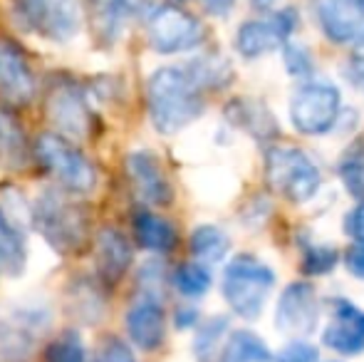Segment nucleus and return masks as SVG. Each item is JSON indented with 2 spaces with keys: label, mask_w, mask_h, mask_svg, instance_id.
I'll return each instance as SVG.
<instances>
[{
  "label": "nucleus",
  "mask_w": 364,
  "mask_h": 362,
  "mask_svg": "<svg viewBox=\"0 0 364 362\" xmlns=\"http://www.w3.org/2000/svg\"><path fill=\"white\" fill-rule=\"evenodd\" d=\"M283 60H285V70H288V75H292V78H310L312 68H315L312 55L302 45L290 43V40L283 45Z\"/></svg>",
  "instance_id": "nucleus-32"
},
{
  "label": "nucleus",
  "mask_w": 364,
  "mask_h": 362,
  "mask_svg": "<svg viewBox=\"0 0 364 362\" xmlns=\"http://www.w3.org/2000/svg\"><path fill=\"white\" fill-rule=\"evenodd\" d=\"M196 343H193V353L198 362H213L218 358L223 340L228 335V318L216 315V318L206 320V323L196 325Z\"/></svg>",
  "instance_id": "nucleus-29"
},
{
  "label": "nucleus",
  "mask_w": 364,
  "mask_h": 362,
  "mask_svg": "<svg viewBox=\"0 0 364 362\" xmlns=\"http://www.w3.org/2000/svg\"><path fill=\"white\" fill-rule=\"evenodd\" d=\"M43 362H87L85 338L80 330H63L45 345Z\"/></svg>",
  "instance_id": "nucleus-30"
},
{
  "label": "nucleus",
  "mask_w": 364,
  "mask_h": 362,
  "mask_svg": "<svg viewBox=\"0 0 364 362\" xmlns=\"http://www.w3.org/2000/svg\"><path fill=\"white\" fill-rule=\"evenodd\" d=\"M357 3H360V5H362V8H364V0H357Z\"/></svg>",
  "instance_id": "nucleus-41"
},
{
  "label": "nucleus",
  "mask_w": 364,
  "mask_h": 362,
  "mask_svg": "<svg viewBox=\"0 0 364 362\" xmlns=\"http://www.w3.org/2000/svg\"><path fill=\"white\" fill-rule=\"evenodd\" d=\"M53 323L50 305L43 300H25L5 320H0V343L10 358H25Z\"/></svg>",
  "instance_id": "nucleus-11"
},
{
  "label": "nucleus",
  "mask_w": 364,
  "mask_h": 362,
  "mask_svg": "<svg viewBox=\"0 0 364 362\" xmlns=\"http://www.w3.org/2000/svg\"><path fill=\"white\" fill-rule=\"evenodd\" d=\"M87 20L102 45H114L122 38L127 18H132V10L127 0H82Z\"/></svg>",
  "instance_id": "nucleus-21"
},
{
  "label": "nucleus",
  "mask_w": 364,
  "mask_h": 362,
  "mask_svg": "<svg viewBox=\"0 0 364 362\" xmlns=\"http://www.w3.org/2000/svg\"><path fill=\"white\" fill-rule=\"evenodd\" d=\"M273 362H320V353L307 338H290V343L273 355Z\"/></svg>",
  "instance_id": "nucleus-33"
},
{
  "label": "nucleus",
  "mask_w": 364,
  "mask_h": 362,
  "mask_svg": "<svg viewBox=\"0 0 364 362\" xmlns=\"http://www.w3.org/2000/svg\"><path fill=\"white\" fill-rule=\"evenodd\" d=\"M97 362H136V355L127 340L109 335L102 340L100 350H97Z\"/></svg>",
  "instance_id": "nucleus-34"
},
{
  "label": "nucleus",
  "mask_w": 364,
  "mask_h": 362,
  "mask_svg": "<svg viewBox=\"0 0 364 362\" xmlns=\"http://www.w3.org/2000/svg\"><path fill=\"white\" fill-rule=\"evenodd\" d=\"M265 179L275 193L295 206H305L322 188L320 166L300 147L270 144L265 151Z\"/></svg>",
  "instance_id": "nucleus-5"
},
{
  "label": "nucleus",
  "mask_w": 364,
  "mask_h": 362,
  "mask_svg": "<svg viewBox=\"0 0 364 362\" xmlns=\"http://www.w3.org/2000/svg\"><path fill=\"white\" fill-rule=\"evenodd\" d=\"M146 110L159 134H178L206 110L203 90L183 68H159L146 80Z\"/></svg>",
  "instance_id": "nucleus-1"
},
{
  "label": "nucleus",
  "mask_w": 364,
  "mask_h": 362,
  "mask_svg": "<svg viewBox=\"0 0 364 362\" xmlns=\"http://www.w3.org/2000/svg\"><path fill=\"white\" fill-rule=\"evenodd\" d=\"M342 253L337 251L335 243L320 241H300V266L307 275H327L340 266Z\"/></svg>",
  "instance_id": "nucleus-27"
},
{
  "label": "nucleus",
  "mask_w": 364,
  "mask_h": 362,
  "mask_svg": "<svg viewBox=\"0 0 364 362\" xmlns=\"http://www.w3.org/2000/svg\"><path fill=\"white\" fill-rule=\"evenodd\" d=\"M38 95V80L23 48L10 38H0V102L8 107H28Z\"/></svg>",
  "instance_id": "nucleus-15"
},
{
  "label": "nucleus",
  "mask_w": 364,
  "mask_h": 362,
  "mask_svg": "<svg viewBox=\"0 0 364 362\" xmlns=\"http://www.w3.org/2000/svg\"><path fill=\"white\" fill-rule=\"evenodd\" d=\"M203 5H206V10L211 15H216V18H225V15L233 10L235 0H203Z\"/></svg>",
  "instance_id": "nucleus-38"
},
{
  "label": "nucleus",
  "mask_w": 364,
  "mask_h": 362,
  "mask_svg": "<svg viewBox=\"0 0 364 362\" xmlns=\"http://www.w3.org/2000/svg\"><path fill=\"white\" fill-rule=\"evenodd\" d=\"M127 181L146 206H168L173 201V186L161 159L151 149H134L124 159Z\"/></svg>",
  "instance_id": "nucleus-14"
},
{
  "label": "nucleus",
  "mask_w": 364,
  "mask_h": 362,
  "mask_svg": "<svg viewBox=\"0 0 364 362\" xmlns=\"http://www.w3.org/2000/svg\"><path fill=\"white\" fill-rule=\"evenodd\" d=\"M25 164V134L18 119L5 107H0V166L23 169Z\"/></svg>",
  "instance_id": "nucleus-26"
},
{
  "label": "nucleus",
  "mask_w": 364,
  "mask_h": 362,
  "mask_svg": "<svg viewBox=\"0 0 364 362\" xmlns=\"http://www.w3.org/2000/svg\"><path fill=\"white\" fill-rule=\"evenodd\" d=\"M225 117H228V122L233 127L248 132L250 137H255L260 142H270L278 137V122H275L273 112L258 100L238 97V100L228 102Z\"/></svg>",
  "instance_id": "nucleus-20"
},
{
  "label": "nucleus",
  "mask_w": 364,
  "mask_h": 362,
  "mask_svg": "<svg viewBox=\"0 0 364 362\" xmlns=\"http://www.w3.org/2000/svg\"><path fill=\"white\" fill-rule=\"evenodd\" d=\"M342 228L352 241H364V201H357V206L345 213Z\"/></svg>",
  "instance_id": "nucleus-35"
},
{
  "label": "nucleus",
  "mask_w": 364,
  "mask_h": 362,
  "mask_svg": "<svg viewBox=\"0 0 364 362\" xmlns=\"http://www.w3.org/2000/svg\"><path fill=\"white\" fill-rule=\"evenodd\" d=\"M317 23L327 40L357 45L364 30V8L357 0H317Z\"/></svg>",
  "instance_id": "nucleus-17"
},
{
  "label": "nucleus",
  "mask_w": 364,
  "mask_h": 362,
  "mask_svg": "<svg viewBox=\"0 0 364 362\" xmlns=\"http://www.w3.org/2000/svg\"><path fill=\"white\" fill-rule=\"evenodd\" d=\"M357 45H360V48H364V30H362V35H360V40H357Z\"/></svg>",
  "instance_id": "nucleus-40"
},
{
  "label": "nucleus",
  "mask_w": 364,
  "mask_h": 362,
  "mask_svg": "<svg viewBox=\"0 0 364 362\" xmlns=\"http://www.w3.org/2000/svg\"><path fill=\"white\" fill-rule=\"evenodd\" d=\"M95 261H97V273H100V283L114 285L129 271L132 261H134V248H132L129 238L119 228L105 226L97 233Z\"/></svg>",
  "instance_id": "nucleus-18"
},
{
  "label": "nucleus",
  "mask_w": 364,
  "mask_h": 362,
  "mask_svg": "<svg viewBox=\"0 0 364 362\" xmlns=\"http://www.w3.org/2000/svg\"><path fill=\"white\" fill-rule=\"evenodd\" d=\"M290 122L305 137H322L337 127L342 115V95L332 82L307 80L290 97Z\"/></svg>",
  "instance_id": "nucleus-7"
},
{
  "label": "nucleus",
  "mask_w": 364,
  "mask_h": 362,
  "mask_svg": "<svg viewBox=\"0 0 364 362\" xmlns=\"http://www.w3.org/2000/svg\"><path fill=\"white\" fill-rule=\"evenodd\" d=\"M206 40V28L176 5H159L146 13V43L159 55L191 53Z\"/></svg>",
  "instance_id": "nucleus-8"
},
{
  "label": "nucleus",
  "mask_w": 364,
  "mask_h": 362,
  "mask_svg": "<svg viewBox=\"0 0 364 362\" xmlns=\"http://www.w3.org/2000/svg\"><path fill=\"white\" fill-rule=\"evenodd\" d=\"M275 290V271L250 253H238L223 268L220 293L230 313L240 320H258Z\"/></svg>",
  "instance_id": "nucleus-3"
},
{
  "label": "nucleus",
  "mask_w": 364,
  "mask_h": 362,
  "mask_svg": "<svg viewBox=\"0 0 364 362\" xmlns=\"http://www.w3.org/2000/svg\"><path fill=\"white\" fill-rule=\"evenodd\" d=\"M337 174H340V181H342V186H345V191L350 193V196H355L357 201H364V154H357V151L347 154L345 159L340 161Z\"/></svg>",
  "instance_id": "nucleus-31"
},
{
  "label": "nucleus",
  "mask_w": 364,
  "mask_h": 362,
  "mask_svg": "<svg viewBox=\"0 0 364 362\" xmlns=\"http://www.w3.org/2000/svg\"><path fill=\"white\" fill-rule=\"evenodd\" d=\"M327 362H342V360H327Z\"/></svg>",
  "instance_id": "nucleus-42"
},
{
  "label": "nucleus",
  "mask_w": 364,
  "mask_h": 362,
  "mask_svg": "<svg viewBox=\"0 0 364 362\" xmlns=\"http://www.w3.org/2000/svg\"><path fill=\"white\" fill-rule=\"evenodd\" d=\"M25 236L15 218H10L8 208L0 206V275L3 278H15L25 271Z\"/></svg>",
  "instance_id": "nucleus-22"
},
{
  "label": "nucleus",
  "mask_w": 364,
  "mask_h": 362,
  "mask_svg": "<svg viewBox=\"0 0 364 362\" xmlns=\"http://www.w3.org/2000/svg\"><path fill=\"white\" fill-rule=\"evenodd\" d=\"M297 28V10H275L265 20H245L235 33V50L240 58L258 60L263 55L280 50Z\"/></svg>",
  "instance_id": "nucleus-10"
},
{
  "label": "nucleus",
  "mask_w": 364,
  "mask_h": 362,
  "mask_svg": "<svg viewBox=\"0 0 364 362\" xmlns=\"http://www.w3.org/2000/svg\"><path fill=\"white\" fill-rule=\"evenodd\" d=\"M132 228H134L136 243L154 256H166L176 248V226L168 218H164L161 213L151 211V208H136L134 216H132Z\"/></svg>",
  "instance_id": "nucleus-19"
},
{
  "label": "nucleus",
  "mask_w": 364,
  "mask_h": 362,
  "mask_svg": "<svg viewBox=\"0 0 364 362\" xmlns=\"http://www.w3.org/2000/svg\"><path fill=\"white\" fill-rule=\"evenodd\" d=\"M124 328L129 343L141 353H154L166 340V310L164 295L136 290L134 300L129 303L124 315Z\"/></svg>",
  "instance_id": "nucleus-13"
},
{
  "label": "nucleus",
  "mask_w": 364,
  "mask_h": 362,
  "mask_svg": "<svg viewBox=\"0 0 364 362\" xmlns=\"http://www.w3.org/2000/svg\"><path fill=\"white\" fill-rule=\"evenodd\" d=\"M347 80L357 85H364V55H357L350 63V70H347Z\"/></svg>",
  "instance_id": "nucleus-39"
},
{
  "label": "nucleus",
  "mask_w": 364,
  "mask_h": 362,
  "mask_svg": "<svg viewBox=\"0 0 364 362\" xmlns=\"http://www.w3.org/2000/svg\"><path fill=\"white\" fill-rule=\"evenodd\" d=\"M345 268L350 275L364 280V241H352V246L345 251Z\"/></svg>",
  "instance_id": "nucleus-36"
},
{
  "label": "nucleus",
  "mask_w": 364,
  "mask_h": 362,
  "mask_svg": "<svg viewBox=\"0 0 364 362\" xmlns=\"http://www.w3.org/2000/svg\"><path fill=\"white\" fill-rule=\"evenodd\" d=\"M332 318L322 330V345L342 358H355L364 353V310L352 300H332Z\"/></svg>",
  "instance_id": "nucleus-16"
},
{
  "label": "nucleus",
  "mask_w": 364,
  "mask_h": 362,
  "mask_svg": "<svg viewBox=\"0 0 364 362\" xmlns=\"http://www.w3.org/2000/svg\"><path fill=\"white\" fill-rule=\"evenodd\" d=\"M320 323V298L312 283L297 280L285 285L275 308V328L290 338H307Z\"/></svg>",
  "instance_id": "nucleus-12"
},
{
  "label": "nucleus",
  "mask_w": 364,
  "mask_h": 362,
  "mask_svg": "<svg viewBox=\"0 0 364 362\" xmlns=\"http://www.w3.org/2000/svg\"><path fill=\"white\" fill-rule=\"evenodd\" d=\"M188 251L193 261L206 268H213L223 263V258L230 251V236L216 223H201L188 236Z\"/></svg>",
  "instance_id": "nucleus-23"
},
{
  "label": "nucleus",
  "mask_w": 364,
  "mask_h": 362,
  "mask_svg": "<svg viewBox=\"0 0 364 362\" xmlns=\"http://www.w3.org/2000/svg\"><path fill=\"white\" fill-rule=\"evenodd\" d=\"M201 323V313H198L196 305H178L176 313H173V325L178 330H188V328H196Z\"/></svg>",
  "instance_id": "nucleus-37"
},
{
  "label": "nucleus",
  "mask_w": 364,
  "mask_h": 362,
  "mask_svg": "<svg viewBox=\"0 0 364 362\" xmlns=\"http://www.w3.org/2000/svg\"><path fill=\"white\" fill-rule=\"evenodd\" d=\"M171 283L183 298L196 300V298H203V295L211 290L213 275H211V268L201 266V263H196V261H188V263H181V266L171 273Z\"/></svg>",
  "instance_id": "nucleus-28"
},
{
  "label": "nucleus",
  "mask_w": 364,
  "mask_h": 362,
  "mask_svg": "<svg viewBox=\"0 0 364 362\" xmlns=\"http://www.w3.org/2000/svg\"><path fill=\"white\" fill-rule=\"evenodd\" d=\"M45 115L58 134L68 139H87L95 127V115L85 90L68 78L55 80L45 95Z\"/></svg>",
  "instance_id": "nucleus-9"
},
{
  "label": "nucleus",
  "mask_w": 364,
  "mask_h": 362,
  "mask_svg": "<svg viewBox=\"0 0 364 362\" xmlns=\"http://www.w3.org/2000/svg\"><path fill=\"white\" fill-rule=\"evenodd\" d=\"M218 362H273V353L253 330H233L225 335Z\"/></svg>",
  "instance_id": "nucleus-24"
},
{
  "label": "nucleus",
  "mask_w": 364,
  "mask_h": 362,
  "mask_svg": "<svg viewBox=\"0 0 364 362\" xmlns=\"http://www.w3.org/2000/svg\"><path fill=\"white\" fill-rule=\"evenodd\" d=\"M35 159L53 176L60 191L70 196H85L97 186V169L92 159L73 139L58 132H43L35 142Z\"/></svg>",
  "instance_id": "nucleus-4"
},
{
  "label": "nucleus",
  "mask_w": 364,
  "mask_h": 362,
  "mask_svg": "<svg viewBox=\"0 0 364 362\" xmlns=\"http://www.w3.org/2000/svg\"><path fill=\"white\" fill-rule=\"evenodd\" d=\"M13 15L23 30L55 45L75 40L82 28L80 0H13Z\"/></svg>",
  "instance_id": "nucleus-6"
},
{
  "label": "nucleus",
  "mask_w": 364,
  "mask_h": 362,
  "mask_svg": "<svg viewBox=\"0 0 364 362\" xmlns=\"http://www.w3.org/2000/svg\"><path fill=\"white\" fill-rule=\"evenodd\" d=\"M30 221L53 251L70 256L80 253L90 236V216L60 188L43 191L30 206Z\"/></svg>",
  "instance_id": "nucleus-2"
},
{
  "label": "nucleus",
  "mask_w": 364,
  "mask_h": 362,
  "mask_svg": "<svg viewBox=\"0 0 364 362\" xmlns=\"http://www.w3.org/2000/svg\"><path fill=\"white\" fill-rule=\"evenodd\" d=\"M188 78L198 85L201 90H220L233 80V68L220 55H201L193 58L188 65H183Z\"/></svg>",
  "instance_id": "nucleus-25"
}]
</instances>
